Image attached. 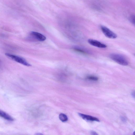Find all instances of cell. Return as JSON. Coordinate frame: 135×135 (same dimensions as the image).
Segmentation results:
<instances>
[{
    "instance_id": "4fadbf2b",
    "label": "cell",
    "mask_w": 135,
    "mask_h": 135,
    "mask_svg": "<svg viewBox=\"0 0 135 135\" xmlns=\"http://www.w3.org/2000/svg\"><path fill=\"white\" fill-rule=\"evenodd\" d=\"M121 119L123 121L125 122L126 121V119L124 117H122L121 118Z\"/></svg>"
},
{
    "instance_id": "30bf717a",
    "label": "cell",
    "mask_w": 135,
    "mask_h": 135,
    "mask_svg": "<svg viewBox=\"0 0 135 135\" xmlns=\"http://www.w3.org/2000/svg\"><path fill=\"white\" fill-rule=\"evenodd\" d=\"M86 79L94 81H97L98 79L97 77L94 76H89L86 77Z\"/></svg>"
},
{
    "instance_id": "7a4b0ae2",
    "label": "cell",
    "mask_w": 135,
    "mask_h": 135,
    "mask_svg": "<svg viewBox=\"0 0 135 135\" xmlns=\"http://www.w3.org/2000/svg\"><path fill=\"white\" fill-rule=\"evenodd\" d=\"M5 55L12 60L22 65L28 67L31 66L30 64L23 58L8 53H6Z\"/></svg>"
},
{
    "instance_id": "9a60e30c",
    "label": "cell",
    "mask_w": 135,
    "mask_h": 135,
    "mask_svg": "<svg viewBox=\"0 0 135 135\" xmlns=\"http://www.w3.org/2000/svg\"><path fill=\"white\" fill-rule=\"evenodd\" d=\"M132 95H133V96H134V97H135V93L134 92H133V94H132Z\"/></svg>"
},
{
    "instance_id": "ba28073f",
    "label": "cell",
    "mask_w": 135,
    "mask_h": 135,
    "mask_svg": "<svg viewBox=\"0 0 135 135\" xmlns=\"http://www.w3.org/2000/svg\"><path fill=\"white\" fill-rule=\"evenodd\" d=\"M59 119L63 122H65L68 120V118L67 116L65 114H60L59 116Z\"/></svg>"
},
{
    "instance_id": "5bb4252c",
    "label": "cell",
    "mask_w": 135,
    "mask_h": 135,
    "mask_svg": "<svg viewBox=\"0 0 135 135\" xmlns=\"http://www.w3.org/2000/svg\"><path fill=\"white\" fill-rule=\"evenodd\" d=\"M35 135H43L41 133H37L35 134Z\"/></svg>"
},
{
    "instance_id": "52a82bcc",
    "label": "cell",
    "mask_w": 135,
    "mask_h": 135,
    "mask_svg": "<svg viewBox=\"0 0 135 135\" xmlns=\"http://www.w3.org/2000/svg\"><path fill=\"white\" fill-rule=\"evenodd\" d=\"M0 117L8 121H12L14 120V118L10 115L1 110H0Z\"/></svg>"
},
{
    "instance_id": "8fae6325",
    "label": "cell",
    "mask_w": 135,
    "mask_h": 135,
    "mask_svg": "<svg viewBox=\"0 0 135 135\" xmlns=\"http://www.w3.org/2000/svg\"><path fill=\"white\" fill-rule=\"evenodd\" d=\"M130 20L133 24H135V17L134 16H132L130 18Z\"/></svg>"
},
{
    "instance_id": "277c9868",
    "label": "cell",
    "mask_w": 135,
    "mask_h": 135,
    "mask_svg": "<svg viewBox=\"0 0 135 135\" xmlns=\"http://www.w3.org/2000/svg\"><path fill=\"white\" fill-rule=\"evenodd\" d=\"M88 43L94 47L102 48H105L107 47L106 45L98 41L91 39L88 40Z\"/></svg>"
},
{
    "instance_id": "9c48e42d",
    "label": "cell",
    "mask_w": 135,
    "mask_h": 135,
    "mask_svg": "<svg viewBox=\"0 0 135 135\" xmlns=\"http://www.w3.org/2000/svg\"><path fill=\"white\" fill-rule=\"evenodd\" d=\"M74 49L78 52L83 54H87L88 53L87 51L85 49L75 47L74 48Z\"/></svg>"
},
{
    "instance_id": "2e32d148",
    "label": "cell",
    "mask_w": 135,
    "mask_h": 135,
    "mask_svg": "<svg viewBox=\"0 0 135 135\" xmlns=\"http://www.w3.org/2000/svg\"><path fill=\"white\" fill-rule=\"evenodd\" d=\"M135 132H134V135H135Z\"/></svg>"
},
{
    "instance_id": "7c38bea8",
    "label": "cell",
    "mask_w": 135,
    "mask_h": 135,
    "mask_svg": "<svg viewBox=\"0 0 135 135\" xmlns=\"http://www.w3.org/2000/svg\"><path fill=\"white\" fill-rule=\"evenodd\" d=\"M90 134L91 135H98V134L96 132L94 131H91Z\"/></svg>"
},
{
    "instance_id": "5b68a950",
    "label": "cell",
    "mask_w": 135,
    "mask_h": 135,
    "mask_svg": "<svg viewBox=\"0 0 135 135\" xmlns=\"http://www.w3.org/2000/svg\"><path fill=\"white\" fill-rule=\"evenodd\" d=\"M78 115L80 117L85 120L91 121L100 122V120L97 118L91 116L80 113H78Z\"/></svg>"
},
{
    "instance_id": "8992f818",
    "label": "cell",
    "mask_w": 135,
    "mask_h": 135,
    "mask_svg": "<svg viewBox=\"0 0 135 135\" xmlns=\"http://www.w3.org/2000/svg\"><path fill=\"white\" fill-rule=\"evenodd\" d=\"M32 36L35 39L40 41H43L46 39V37L44 35L36 32L32 31L31 34Z\"/></svg>"
},
{
    "instance_id": "6da1fadb",
    "label": "cell",
    "mask_w": 135,
    "mask_h": 135,
    "mask_svg": "<svg viewBox=\"0 0 135 135\" xmlns=\"http://www.w3.org/2000/svg\"><path fill=\"white\" fill-rule=\"evenodd\" d=\"M110 57L112 60L120 65L127 66L128 65L127 60L121 55L117 53H112L110 55Z\"/></svg>"
},
{
    "instance_id": "3957f363",
    "label": "cell",
    "mask_w": 135,
    "mask_h": 135,
    "mask_svg": "<svg viewBox=\"0 0 135 135\" xmlns=\"http://www.w3.org/2000/svg\"><path fill=\"white\" fill-rule=\"evenodd\" d=\"M101 28L103 33L106 37L111 39H115L117 38L116 34L106 27L102 26Z\"/></svg>"
}]
</instances>
